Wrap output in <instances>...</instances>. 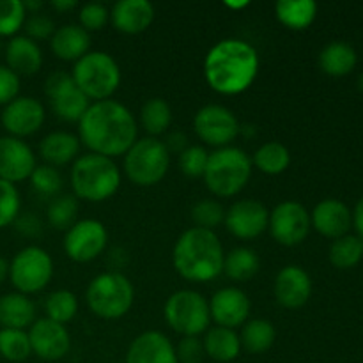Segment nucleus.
<instances>
[{"mask_svg": "<svg viewBox=\"0 0 363 363\" xmlns=\"http://www.w3.org/2000/svg\"><path fill=\"white\" fill-rule=\"evenodd\" d=\"M4 52H6V45H4V43L0 41V55H4Z\"/></svg>", "mask_w": 363, "mask_h": 363, "instance_id": "55", "label": "nucleus"}, {"mask_svg": "<svg viewBox=\"0 0 363 363\" xmlns=\"http://www.w3.org/2000/svg\"><path fill=\"white\" fill-rule=\"evenodd\" d=\"M268 229L273 240L282 247H298L311 234V213L300 202L284 201L269 211Z\"/></svg>", "mask_w": 363, "mask_h": 363, "instance_id": "13", "label": "nucleus"}, {"mask_svg": "<svg viewBox=\"0 0 363 363\" xmlns=\"http://www.w3.org/2000/svg\"><path fill=\"white\" fill-rule=\"evenodd\" d=\"M82 142L69 131H52L39 144V155L50 167H64L80 156Z\"/></svg>", "mask_w": 363, "mask_h": 363, "instance_id": "26", "label": "nucleus"}, {"mask_svg": "<svg viewBox=\"0 0 363 363\" xmlns=\"http://www.w3.org/2000/svg\"><path fill=\"white\" fill-rule=\"evenodd\" d=\"M223 245L215 230L190 227L174 245V269L188 282L216 280L223 273Z\"/></svg>", "mask_w": 363, "mask_h": 363, "instance_id": "3", "label": "nucleus"}, {"mask_svg": "<svg viewBox=\"0 0 363 363\" xmlns=\"http://www.w3.org/2000/svg\"><path fill=\"white\" fill-rule=\"evenodd\" d=\"M25 32H27V38H30L32 41H45V39H52L53 32L57 30L55 23H53L52 18L45 13H34L25 20Z\"/></svg>", "mask_w": 363, "mask_h": 363, "instance_id": "45", "label": "nucleus"}, {"mask_svg": "<svg viewBox=\"0 0 363 363\" xmlns=\"http://www.w3.org/2000/svg\"><path fill=\"white\" fill-rule=\"evenodd\" d=\"M14 225H16L18 233L23 234V236H27V238H38L43 234L41 220L34 215L18 216L16 222H14Z\"/></svg>", "mask_w": 363, "mask_h": 363, "instance_id": "48", "label": "nucleus"}, {"mask_svg": "<svg viewBox=\"0 0 363 363\" xmlns=\"http://www.w3.org/2000/svg\"><path fill=\"white\" fill-rule=\"evenodd\" d=\"M206 357L220 363L234 362L241 353V340L236 330L213 326L208 328L202 339Z\"/></svg>", "mask_w": 363, "mask_h": 363, "instance_id": "28", "label": "nucleus"}, {"mask_svg": "<svg viewBox=\"0 0 363 363\" xmlns=\"http://www.w3.org/2000/svg\"><path fill=\"white\" fill-rule=\"evenodd\" d=\"M4 59H6V66L18 77L20 74L32 77L43 66L41 46L27 35H14L6 43Z\"/></svg>", "mask_w": 363, "mask_h": 363, "instance_id": "24", "label": "nucleus"}, {"mask_svg": "<svg viewBox=\"0 0 363 363\" xmlns=\"http://www.w3.org/2000/svg\"><path fill=\"white\" fill-rule=\"evenodd\" d=\"M209 152L202 145H188L179 155V169L188 177H202L208 167Z\"/></svg>", "mask_w": 363, "mask_h": 363, "instance_id": "43", "label": "nucleus"}, {"mask_svg": "<svg viewBox=\"0 0 363 363\" xmlns=\"http://www.w3.org/2000/svg\"><path fill=\"white\" fill-rule=\"evenodd\" d=\"M69 181L78 201L105 202L117 194L123 176L112 158L87 152L73 162Z\"/></svg>", "mask_w": 363, "mask_h": 363, "instance_id": "4", "label": "nucleus"}, {"mask_svg": "<svg viewBox=\"0 0 363 363\" xmlns=\"http://www.w3.org/2000/svg\"><path fill=\"white\" fill-rule=\"evenodd\" d=\"M45 106L39 99L30 98V96H18L9 105L4 106L0 123L9 137L23 140L25 137L38 133L45 124Z\"/></svg>", "mask_w": 363, "mask_h": 363, "instance_id": "15", "label": "nucleus"}, {"mask_svg": "<svg viewBox=\"0 0 363 363\" xmlns=\"http://www.w3.org/2000/svg\"><path fill=\"white\" fill-rule=\"evenodd\" d=\"M252 165L266 176H280L291 165V152L282 142H266L252 156Z\"/></svg>", "mask_w": 363, "mask_h": 363, "instance_id": "33", "label": "nucleus"}, {"mask_svg": "<svg viewBox=\"0 0 363 363\" xmlns=\"http://www.w3.org/2000/svg\"><path fill=\"white\" fill-rule=\"evenodd\" d=\"M170 155L163 142L155 137L138 138L124 155V174L140 188L155 186L165 179Z\"/></svg>", "mask_w": 363, "mask_h": 363, "instance_id": "8", "label": "nucleus"}, {"mask_svg": "<svg viewBox=\"0 0 363 363\" xmlns=\"http://www.w3.org/2000/svg\"><path fill=\"white\" fill-rule=\"evenodd\" d=\"M275 16L286 28L305 30L318 16V4L314 0H280L275 4Z\"/></svg>", "mask_w": 363, "mask_h": 363, "instance_id": "30", "label": "nucleus"}, {"mask_svg": "<svg viewBox=\"0 0 363 363\" xmlns=\"http://www.w3.org/2000/svg\"><path fill=\"white\" fill-rule=\"evenodd\" d=\"M248 6H250V4H248L247 0H243V2H230V0H227L225 2V7H229V9H236V11L245 9V7Z\"/></svg>", "mask_w": 363, "mask_h": 363, "instance_id": "53", "label": "nucleus"}, {"mask_svg": "<svg viewBox=\"0 0 363 363\" xmlns=\"http://www.w3.org/2000/svg\"><path fill=\"white\" fill-rule=\"evenodd\" d=\"M163 145L167 147L169 155H177L179 156L184 149L188 147V137L183 131H172V133H167L165 140H162Z\"/></svg>", "mask_w": 363, "mask_h": 363, "instance_id": "49", "label": "nucleus"}, {"mask_svg": "<svg viewBox=\"0 0 363 363\" xmlns=\"http://www.w3.org/2000/svg\"><path fill=\"white\" fill-rule=\"evenodd\" d=\"M328 257L335 268H354L363 257V241L358 236H350V234L339 238V240H333Z\"/></svg>", "mask_w": 363, "mask_h": 363, "instance_id": "36", "label": "nucleus"}, {"mask_svg": "<svg viewBox=\"0 0 363 363\" xmlns=\"http://www.w3.org/2000/svg\"><path fill=\"white\" fill-rule=\"evenodd\" d=\"M311 223L321 236L339 240L353 225V213L339 199H325L312 209Z\"/></svg>", "mask_w": 363, "mask_h": 363, "instance_id": "22", "label": "nucleus"}, {"mask_svg": "<svg viewBox=\"0 0 363 363\" xmlns=\"http://www.w3.org/2000/svg\"><path fill=\"white\" fill-rule=\"evenodd\" d=\"M252 301L240 287H222L209 300V315L216 326L236 330L250 318Z\"/></svg>", "mask_w": 363, "mask_h": 363, "instance_id": "18", "label": "nucleus"}, {"mask_svg": "<svg viewBox=\"0 0 363 363\" xmlns=\"http://www.w3.org/2000/svg\"><path fill=\"white\" fill-rule=\"evenodd\" d=\"M73 77L77 87L89 98V101L112 99L121 85V67L110 53L96 50L89 52L74 62Z\"/></svg>", "mask_w": 363, "mask_h": 363, "instance_id": "7", "label": "nucleus"}, {"mask_svg": "<svg viewBox=\"0 0 363 363\" xmlns=\"http://www.w3.org/2000/svg\"><path fill=\"white\" fill-rule=\"evenodd\" d=\"M80 202L73 194H60L48 202L46 220L57 230H67L77 223Z\"/></svg>", "mask_w": 363, "mask_h": 363, "instance_id": "35", "label": "nucleus"}, {"mask_svg": "<svg viewBox=\"0 0 363 363\" xmlns=\"http://www.w3.org/2000/svg\"><path fill=\"white\" fill-rule=\"evenodd\" d=\"M252 156L241 147L229 145L209 152L202 179L215 197L230 199L245 190L252 177Z\"/></svg>", "mask_w": 363, "mask_h": 363, "instance_id": "5", "label": "nucleus"}, {"mask_svg": "<svg viewBox=\"0 0 363 363\" xmlns=\"http://www.w3.org/2000/svg\"><path fill=\"white\" fill-rule=\"evenodd\" d=\"M126 363H179L176 346L162 332L149 330L135 337L126 353Z\"/></svg>", "mask_w": 363, "mask_h": 363, "instance_id": "21", "label": "nucleus"}, {"mask_svg": "<svg viewBox=\"0 0 363 363\" xmlns=\"http://www.w3.org/2000/svg\"><path fill=\"white\" fill-rule=\"evenodd\" d=\"M38 167L34 151L21 138L0 137V179L11 184L30 179Z\"/></svg>", "mask_w": 363, "mask_h": 363, "instance_id": "19", "label": "nucleus"}, {"mask_svg": "<svg viewBox=\"0 0 363 363\" xmlns=\"http://www.w3.org/2000/svg\"><path fill=\"white\" fill-rule=\"evenodd\" d=\"M32 354L45 362H59L69 353L71 335L64 325L52 319H35L28 328Z\"/></svg>", "mask_w": 363, "mask_h": 363, "instance_id": "17", "label": "nucleus"}, {"mask_svg": "<svg viewBox=\"0 0 363 363\" xmlns=\"http://www.w3.org/2000/svg\"><path fill=\"white\" fill-rule=\"evenodd\" d=\"M170 328L181 337H199L208 332L211 315L209 301L194 289H181L170 294L163 307Z\"/></svg>", "mask_w": 363, "mask_h": 363, "instance_id": "9", "label": "nucleus"}, {"mask_svg": "<svg viewBox=\"0 0 363 363\" xmlns=\"http://www.w3.org/2000/svg\"><path fill=\"white\" fill-rule=\"evenodd\" d=\"M176 357L179 363H201L204 360V346L199 337H183L176 346Z\"/></svg>", "mask_w": 363, "mask_h": 363, "instance_id": "46", "label": "nucleus"}, {"mask_svg": "<svg viewBox=\"0 0 363 363\" xmlns=\"http://www.w3.org/2000/svg\"><path fill=\"white\" fill-rule=\"evenodd\" d=\"M53 55L66 62H77L85 53L91 52V35L80 25L67 23L57 28L50 39Z\"/></svg>", "mask_w": 363, "mask_h": 363, "instance_id": "25", "label": "nucleus"}, {"mask_svg": "<svg viewBox=\"0 0 363 363\" xmlns=\"http://www.w3.org/2000/svg\"><path fill=\"white\" fill-rule=\"evenodd\" d=\"M78 138L94 155L124 156L138 140V123L131 110L116 99L91 103L78 123Z\"/></svg>", "mask_w": 363, "mask_h": 363, "instance_id": "1", "label": "nucleus"}, {"mask_svg": "<svg viewBox=\"0 0 363 363\" xmlns=\"http://www.w3.org/2000/svg\"><path fill=\"white\" fill-rule=\"evenodd\" d=\"M225 211L227 209H223V206L215 199H202L191 208V220L199 229L215 230L225 222Z\"/></svg>", "mask_w": 363, "mask_h": 363, "instance_id": "41", "label": "nucleus"}, {"mask_svg": "<svg viewBox=\"0 0 363 363\" xmlns=\"http://www.w3.org/2000/svg\"><path fill=\"white\" fill-rule=\"evenodd\" d=\"M32 354L30 340L25 330H0V358L13 363L25 362Z\"/></svg>", "mask_w": 363, "mask_h": 363, "instance_id": "38", "label": "nucleus"}, {"mask_svg": "<svg viewBox=\"0 0 363 363\" xmlns=\"http://www.w3.org/2000/svg\"><path fill=\"white\" fill-rule=\"evenodd\" d=\"M353 225H354V229H357L358 238L363 240V197L357 202V206H354Z\"/></svg>", "mask_w": 363, "mask_h": 363, "instance_id": "50", "label": "nucleus"}, {"mask_svg": "<svg viewBox=\"0 0 363 363\" xmlns=\"http://www.w3.org/2000/svg\"><path fill=\"white\" fill-rule=\"evenodd\" d=\"M110 20L121 34H142L155 21V6L149 0H119L110 11Z\"/></svg>", "mask_w": 363, "mask_h": 363, "instance_id": "23", "label": "nucleus"}, {"mask_svg": "<svg viewBox=\"0 0 363 363\" xmlns=\"http://www.w3.org/2000/svg\"><path fill=\"white\" fill-rule=\"evenodd\" d=\"M20 194L16 184L0 179V229L9 227L20 216Z\"/></svg>", "mask_w": 363, "mask_h": 363, "instance_id": "42", "label": "nucleus"}, {"mask_svg": "<svg viewBox=\"0 0 363 363\" xmlns=\"http://www.w3.org/2000/svg\"><path fill=\"white\" fill-rule=\"evenodd\" d=\"M9 279L16 293L35 294L53 279V259L45 248L30 245L18 252L9 264Z\"/></svg>", "mask_w": 363, "mask_h": 363, "instance_id": "10", "label": "nucleus"}, {"mask_svg": "<svg viewBox=\"0 0 363 363\" xmlns=\"http://www.w3.org/2000/svg\"><path fill=\"white\" fill-rule=\"evenodd\" d=\"M89 311L98 318L113 321L131 311L135 301V287L121 272H105L91 280L85 293Z\"/></svg>", "mask_w": 363, "mask_h": 363, "instance_id": "6", "label": "nucleus"}, {"mask_svg": "<svg viewBox=\"0 0 363 363\" xmlns=\"http://www.w3.org/2000/svg\"><path fill=\"white\" fill-rule=\"evenodd\" d=\"M30 184L35 194L52 201L57 195L62 194L64 179L55 167H50L45 163V165L35 167L30 176Z\"/></svg>", "mask_w": 363, "mask_h": 363, "instance_id": "39", "label": "nucleus"}, {"mask_svg": "<svg viewBox=\"0 0 363 363\" xmlns=\"http://www.w3.org/2000/svg\"><path fill=\"white\" fill-rule=\"evenodd\" d=\"M27 20L21 0H0V39L14 38Z\"/></svg>", "mask_w": 363, "mask_h": 363, "instance_id": "40", "label": "nucleus"}, {"mask_svg": "<svg viewBox=\"0 0 363 363\" xmlns=\"http://www.w3.org/2000/svg\"><path fill=\"white\" fill-rule=\"evenodd\" d=\"M64 252L74 262H91L106 250L108 230L99 220H77L64 234Z\"/></svg>", "mask_w": 363, "mask_h": 363, "instance_id": "14", "label": "nucleus"}, {"mask_svg": "<svg viewBox=\"0 0 363 363\" xmlns=\"http://www.w3.org/2000/svg\"><path fill=\"white\" fill-rule=\"evenodd\" d=\"M80 27L87 32H98L106 27L110 21V11L101 2H87L78 11Z\"/></svg>", "mask_w": 363, "mask_h": 363, "instance_id": "44", "label": "nucleus"}, {"mask_svg": "<svg viewBox=\"0 0 363 363\" xmlns=\"http://www.w3.org/2000/svg\"><path fill=\"white\" fill-rule=\"evenodd\" d=\"M269 211L255 199H241L225 211V229L238 240H255L268 229Z\"/></svg>", "mask_w": 363, "mask_h": 363, "instance_id": "16", "label": "nucleus"}, {"mask_svg": "<svg viewBox=\"0 0 363 363\" xmlns=\"http://www.w3.org/2000/svg\"><path fill=\"white\" fill-rule=\"evenodd\" d=\"M273 294L280 307L296 311L312 296V279L301 266L289 264L280 269L273 282Z\"/></svg>", "mask_w": 363, "mask_h": 363, "instance_id": "20", "label": "nucleus"}, {"mask_svg": "<svg viewBox=\"0 0 363 363\" xmlns=\"http://www.w3.org/2000/svg\"><path fill=\"white\" fill-rule=\"evenodd\" d=\"M140 124L149 137L158 138L160 135L167 133L172 124V108L162 98L147 99L140 108Z\"/></svg>", "mask_w": 363, "mask_h": 363, "instance_id": "34", "label": "nucleus"}, {"mask_svg": "<svg viewBox=\"0 0 363 363\" xmlns=\"http://www.w3.org/2000/svg\"><path fill=\"white\" fill-rule=\"evenodd\" d=\"M6 279H9V262L0 257V286L6 282Z\"/></svg>", "mask_w": 363, "mask_h": 363, "instance_id": "52", "label": "nucleus"}, {"mask_svg": "<svg viewBox=\"0 0 363 363\" xmlns=\"http://www.w3.org/2000/svg\"><path fill=\"white\" fill-rule=\"evenodd\" d=\"M261 60L250 43L227 38L209 48L204 59V78L222 96H238L254 85Z\"/></svg>", "mask_w": 363, "mask_h": 363, "instance_id": "2", "label": "nucleus"}, {"mask_svg": "<svg viewBox=\"0 0 363 363\" xmlns=\"http://www.w3.org/2000/svg\"><path fill=\"white\" fill-rule=\"evenodd\" d=\"M261 269V259L257 252L248 247L233 248L223 259V273L234 282H248Z\"/></svg>", "mask_w": 363, "mask_h": 363, "instance_id": "32", "label": "nucleus"}, {"mask_svg": "<svg viewBox=\"0 0 363 363\" xmlns=\"http://www.w3.org/2000/svg\"><path fill=\"white\" fill-rule=\"evenodd\" d=\"M50 6H52L55 11H59V13H64V11L77 9L78 2L77 0H52Z\"/></svg>", "mask_w": 363, "mask_h": 363, "instance_id": "51", "label": "nucleus"}, {"mask_svg": "<svg viewBox=\"0 0 363 363\" xmlns=\"http://www.w3.org/2000/svg\"><path fill=\"white\" fill-rule=\"evenodd\" d=\"M46 319L66 326L78 314V296L67 289L53 291L45 301Z\"/></svg>", "mask_w": 363, "mask_h": 363, "instance_id": "37", "label": "nucleus"}, {"mask_svg": "<svg viewBox=\"0 0 363 363\" xmlns=\"http://www.w3.org/2000/svg\"><path fill=\"white\" fill-rule=\"evenodd\" d=\"M45 94L53 113L66 123H80L84 113L91 106L87 96L77 87L71 73L55 71L45 82Z\"/></svg>", "mask_w": 363, "mask_h": 363, "instance_id": "12", "label": "nucleus"}, {"mask_svg": "<svg viewBox=\"0 0 363 363\" xmlns=\"http://www.w3.org/2000/svg\"><path fill=\"white\" fill-rule=\"evenodd\" d=\"M358 62L357 52L346 41H332L319 53V67L328 77H346Z\"/></svg>", "mask_w": 363, "mask_h": 363, "instance_id": "29", "label": "nucleus"}, {"mask_svg": "<svg viewBox=\"0 0 363 363\" xmlns=\"http://www.w3.org/2000/svg\"><path fill=\"white\" fill-rule=\"evenodd\" d=\"M35 321V305L21 293H7L0 296V326L11 330L30 328Z\"/></svg>", "mask_w": 363, "mask_h": 363, "instance_id": "27", "label": "nucleus"}, {"mask_svg": "<svg viewBox=\"0 0 363 363\" xmlns=\"http://www.w3.org/2000/svg\"><path fill=\"white\" fill-rule=\"evenodd\" d=\"M358 89L363 91V73L360 74V77H358Z\"/></svg>", "mask_w": 363, "mask_h": 363, "instance_id": "54", "label": "nucleus"}, {"mask_svg": "<svg viewBox=\"0 0 363 363\" xmlns=\"http://www.w3.org/2000/svg\"><path fill=\"white\" fill-rule=\"evenodd\" d=\"M194 130L206 145L215 149L229 147L241 135L236 113L223 105H206L195 113Z\"/></svg>", "mask_w": 363, "mask_h": 363, "instance_id": "11", "label": "nucleus"}, {"mask_svg": "<svg viewBox=\"0 0 363 363\" xmlns=\"http://www.w3.org/2000/svg\"><path fill=\"white\" fill-rule=\"evenodd\" d=\"M241 350L252 354H262L273 347L277 340V330L268 319H248L241 326Z\"/></svg>", "mask_w": 363, "mask_h": 363, "instance_id": "31", "label": "nucleus"}, {"mask_svg": "<svg viewBox=\"0 0 363 363\" xmlns=\"http://www.w3.org/2000/svg\"><path fill=\"white\" fill-rule=\"evenodd\" d=\"M20 92V77L7 66H0V106L9 105L18 98Z\"/></svg>", "mask_w": 363, "mask_h": 363, "instance_id": "47", "label": "nucleus"}]
</instances>
